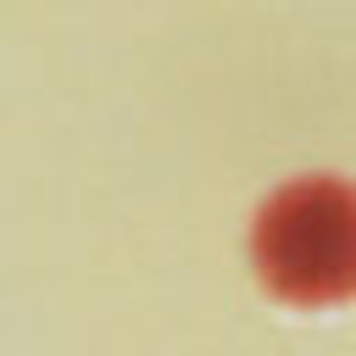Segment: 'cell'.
I'll return each instance as SVG.
<instances>
[{
	"label": "cell",
	"instance_id": "6da1fadb",
	"mask_svg": "<svg viewBox=\"0 0 356 356\" xmlns=\"http://www.w3.org/2000/svg\"><path fill=\"white\" fill-rule=\"evenodd\" d=\"M256 273L289 306H334L356 295V189L300 178L261 206Z\"/></svg>",
	"mask_w": 356,
	"mask_h": 356
}]
</instances>
